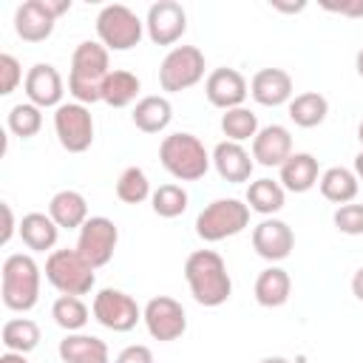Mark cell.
<instances>
[{"instance_id": "obj_1", "label": "cell", "mask_w": 363, "mask_h": 363, "mask_svg": "<svg viewBox=\"0 0 363 363\" xmlns=\"http://www.w3.org/2000/svg\"><path fill=\"white\" fill-rule=\"evenodd\" d=\"M184 281L193 301L210 309L227 303L233 295V278L216 250H193L184 261Z\"/></svg>"}, {"instance_id": "obj_2", "label": "cell", "mask_w": 363, "mask_h": 363, "mask_svg": "<svg viewBox=\"0 0 363 363\" xmlns=\"http://www.w3.org/2000/svg\"><path fill=\"white\" fill-rule=\"evenodd\" d=\"M111 74V57L102 43L82 40L71 54V71H68V94L74 102L94 105L102 102V85Z\"/></svg>"}, {"instance_id": "obj_3", "label": "cell", "mask_w": 363, "mask_h": 363, "mask_svg": "<svg viewBox=\"0 0 363 363\" xmlns=\"http://www.w3.org/2000/svg\"><path fill=\"white\" fill-rule=\"evenodd\" d=\"M43 269L28 252H11L0 269V295L11 312H28L40 301Z\"/></svg>"}, {"instance_id": "obj_4", "label": "cell", "mask_w": 363, "mask_h": 363, "mask_svg": "<svg viewBox=\"0 0 363 363\" xmlns=\"http://www.w3.org/2000/svg\"><path fill=\"white\" fill-rule=\"evenodd\" d=\"M159 162L179 182H199L210 170L213 156L207 153V147H204V142L199 136L179 130V133H167L162 139Z\"/></svg>"}, {"instance_id": "obj_5", "label": "cell", "mask_w": 363, "mask_h": 363, "mask_svg": "<svg viewBox=\"0 0 363 363\" xmlns=\"http://www.w3.org/2000/svg\"><path fill=\"white\" fill-rule=\"evenodd\" d=\"M45 281L60 295H88L96 284V269L77 250H51L45 258Z\"/></svg>"}, {"instance_id": "obj_6", "label": "cell", "mask_w": 363, "mask_h": 363, "mask_svg": "<svg viewBox=\"0 0 363 363\" xmlns=\"http://www.w3.org/2000/svg\"><path fill=\"white\" fill-rule=\"evenodd\" d=\"M250 227V207L238 199H216L196 216V235L207 244L233 238Z\"/></svg>"}, {"instance_id": "obj_7", "label": "cell", "mask_w": 363, "mask_h": 363, "mask_svg": "<svg viewBox=\"0 0 363 363\" xmlns=\"http://www.w3.org/2000/svg\"><path fill=\"white\" fill-rule=\"evenodd\" d=\"M96 37L108 51H130L145 37L139 14L122 3H111L96 14Z\"/></svg>"}, {"instance_id": "obj_8", "label": "cell", "mask_w": 363, "mask_h": 363, "mask_svg": "<svg viewBox=\"0 0 363 363\" xmlns=\"http://www.w3.org/2000/svg\"><path fill=\"white\" fill-rule=\"evenodd\" d=\"M204 54L196 45H176L164 54L162 65H159V88L167 94H179L187 91L193 85H199L204 79Z\"/></svg>"}, {"instance_id": "obj_9", "label": "cell", "mask_w": 363, "mask_h": 363, "mask_svg": "<svg viewBox=\"0 0 363 363\" xmlns=\"http://www.w3.org/2000/svg\"><path fill=\"white\" fill-rule=\"evenodd\" d=\"M65 11H71V0H26L14 11V31L23 43H45Z\"/></svg>"}, {"instance_id": "obj_10", "label": "cell", "mask_w": 363, "mask_h": 363, "mask_svg": "<svg viewBox=\"0 0 363 363\" xmlns=\"http://www.w3.org/2000/svg\"><path fill=\"white\" fill-rule=\"evenodd\" d=\"M54 133L62 150L85 153L94 145V116L82 102H62L54 111Z\"/></svg>"}, {"instance_id": "obj_11", "label": "cell", "mask_w": 363, "mask_h": 363, "mask_svg": "<svg viewBox=\"0 0 363 363\" xmlns=\"http://www.w3.org/2000/svg\"><path fill=\"white\" fill-rule=\"evenodd\" d=\"M91 312L96 323H102L111 332H130L142 320V306L133 301V295L113 289V286H105L94 295Z\"/></svg>"}, {"instance_id": "obj_12", "label": "cell", "mask_w": 363, "mask_h": 363, "mask_svg": "<svg viewBox=\"0 0 363 363\" xmlns=\"http://www.w3.org/2000/svg\"><path fill=\"white\" fill-rule=\"evenodd\" d=\"M116 244H119V227L105 218V216H91L82 227H79V235H77V252L94 267H105L113 252H116Z\"/></svg>"}, {"instance_id": "obj_13", "label": "cell", "mask_w": 363, "mask_h": 363, "mask_svg": "<svg viewBox=\"0 0 363 363\" xmlns=\"http://www.w3.org/2000/svg\"><path fill=\"white\" fill-rule=\"evenodd\" d=\"M142 320H145V329L153 340L159 343H170V340H179L184 332H187V312L184 306L170 298V295H156L145 303L142 309Z\"/></svg>"}, {"instance_id": "obj_14", "label": "cell", "mask_w": 363, "mask_h": 363, "mask_svg": "<svg viewBox=\"0 0 363 363\" xmlns=\"http://www.w3.org/2000/svg\"><path fill=\"white\" fill-rule=\"evenodd\" d=\"M187 31V11L176 0H159L147 9L145 17V34L150 37L153 45H173L184 37Z\"/></svg>"}, {"instance_id": "obj_15", "label": "cell", "mask_w": 363, "mask_h": 363, "mask_svg": "<svg viewBox=\"0 0 363 363\" xmlns=\"http://www.w3.org/2000/svg\"><path fill=\"white\" fill-rule=\"evenodd\" d=\"M247 94H250V82L235 68H213L204 79V96L213 108H221V111L241 108Z\"/></svg>"}, {"instance_id": "obj_16", "label": "cell", "mask_w": 363, "mask_h": 363, "mask_svg": "<svg viewBox=\"0 0 363 363\" xmlns=\"http://www.w3.org/2000/svg\"><path fill=\"white\" fill-rule=\"evenodd\" d=\"M252 250L264 258V261H284L292 255L295 250V233L286 221L281 218H264L252 227Z\"/></svg>"}, {"instance_id": "obj_17", "label": "cell", "mask_w": 363, "mask_h": 363, "mask_svg": "<svg viewBox=\"0 0 363 363\" xmlns=\"http://www.w3.org/2000/svg\"><path fill=\"white\" fill-rule=\"evenodd\" d=\"M23 91H26V96H28L31 105H37V108H54L57 111L62 105L65 85H62L60 71L51 62H34L28 68V74H26Z\"/></svg>"}, {"instance_id": "obj_18", "label": "cell", "mask_w": 363, "mask_h": 363, "mask_svg": "<svg viewBox=\"0 0 363 363\" xmlns=\"http://www.w3.org/2000/svg\"><path fill=\"white\" fill-rule=\"evenodd\" d=\"M295 94V82L284 68H261L250 79V96L264 108L289 105Z\"/></svg>"}, {"instance_id": "obj_19", "label": "cell", "mask_w": 363, "mask_h": 363, "mask_svg": "<svg viewBox=\"0 0 363 363\" xmlns=\"http://www.w3.org/2000/svg\"><path fill=\"white\" fill-rule=\"evenodd\" d=\"M292 156V133L284 125H264L252 139V162L261 167H281Z\"/></svg>"}, {"instance_id": "obj_20", "label": "cell", "mask_w": 363, "mask_h": 363, "mask_svg": "<svg viewBox=\"0 0 363 363\" xmlns=\"http://www.w3.org/2000/svg\"><path fill=\"white\" fill-rule=\"evenodd\" d=\"M210 156H213V167H216V173H218L224 182H230V184L250 182L255 162H252V153H250L244 145L224 139V142H218V145L213 147Z\"/></svg>"}, {"instance_id": "obj_21", "label": "cell", "mask_w": 363, "mask_h": 363, "mask_svg": "<svg viewBox=\"0 0 363 363\" xmlns=\"http://www.w3.org/2000/svg\"><path fill=\"white\" fill-rule=\"evenodd\" d=\"M60 360L62 363H111L108 343L96 335L71 332L60 340Z\"/></svg>"}, {"instance_id": "obj_22", "label": "cell", "mask_w": 363, "mask_h": 363, "mask_svg": "<svg viewBox=\"0 0 363 363\" xmlns=\"http://www.w3.org/2000/svg\"><path fill=\"white\" fill-rule=\"evenodd\" d=\"M278 170V182L289 193H306L320 182V167L312 153H292Z\"/></svg>"}, {"instance_id": "obj_23", "label": "cell", "mask_w": 363, "mask_h": 363, "mask_svg": "<svg viewBox=\"0 0 363 363\" xmlns=\"http://www.w3.org/2000/svg\"><path fill=\"white\" fill-rule=\"evenodd\" d=\"M48 216L60 230H79L91 216H88V201L79 190H60L48 201Z\"/></svg>"}, {"instance_id": "obj_24", "label": "cell", "mask_w": 363, "mask_h": 363, "mask_svg": "<svg viewBox=\"0 0 363 363\" xmlns=\"http://www.w3.org/2000/svg\"><path fill=\"white\" fill-rule=\"evenodd\" d=\"M130 119H133L136 130H142V133H162L173 119V105H170L167 96L150 94V96H142L133 105Z\"/></svg>"}, {"instance_id": "obj_25", "label": "cell", "mask_w": 363, "mask_h": 363, "mask_svg": "<svg viewBox=\"0 0 363 363\" xmlns=\"http://www.w3.org/2000/svg\"><path fill=\"white\" fill-rule=\"evenodd\" d=\"M23 244L31 250V252H45V250H54L57 238H60V227L54 224V218L48 213H26L20 218V227H17Z\"/></svg>"}, {"instance_id": "obj_26", "label": "cell", "mask_w": 363, "mask_h": 363, "mask_svg": "<svg viewBox=\"0 0 363 363\" xmlns=\"http://www.w3.org/2000/svg\"><path fill=\"white\" fill-rule=\"evenodd\" d=\"M289 292H292V278L284 267H267L258 272L255 278V301L267 309H275V306H284L289 301Z\"/></svg>"}, {"instance_id": "obj_27", "label": "cell", "mask_w": 363, "mask_h": 363, "mask_svg": "<svg viewBox=\"0 0 363 363\" xmlns=\"http://www.w3.org/2000/svg\"><path fill=\"white\" fill-rule=\"evenodd\" d=\"M318 187H320V196H323L326 201H332V204L340 207V204L354 201V196H357V190H360V179L354 176V170L335 164V167H326V170L320 173Z\"/></svg>"}, {"instance_id": "obj_28", "label": "cell", "mask_w": 363, "mask_h": 363, "mask_svg": "<svg viewBox=\"0 0 363 363\" xmlns=\"http://www.w3.org/2000/svg\"><path fill=\"white\" fill-rule=\"evenodd\" d=\"M286 204V190L275 179H255L247 187V207L252 213H261L264 218L275 216Z\"/></svg>"}, {"instance_id": "obj_29", "label": "cell", "mask_w": 363, "mask_h": 363, "mask_svg": "<svg viewBox=\"0 0 363 363\" xmlns=\"http://www.w3.org/2000/svg\"><path fill=\"white\" fill-rule=\"evenodd\" d=\"M142 91V82L133 71H125V68H116L108 74L105 85H102V102L111 105V108H128L136 102Z\"/></svg>"}, {"instance_id": "obj_30", "label": "cell", "mask_w": 363, "mask_h": 363, "mask_svg": "<svg viewBox=\"0 0 363 363\" xmlns=\"http://www.w3.org/2000/svg\"><path fill=\"white\" fill-rule=\"evenodd\" d=\"M286 111H289V119L298 128H318L326 119V113H329V102L318 91H303V94H295L292 96V102L286 105Z\"/></svg>"}, {"instance_id": "obj_31", "label": "cell", "mask_w": 363, "mask_h": 363, "mask_svg": "<svg viewBox=\"0 0 363 363\" xmlns=\"http://www.w3.org/2000/svg\"><path fill=\"white\" fill-rule=\"evenodd\" d=\"M0 340H3L6 352L28 354V352H34L40 346V326L31 318H11V320L3 323Z\"/></svg>"}, {"instance_id": "obj_32", "label": "cell", "mask_w": 363, "mask_h": 363, "mask_svg": "<svg viewBox=\"0 0 363 363\" xmlns=\"http://www.w3.org/2000/svg\"><path fill=\"white\" fill-rule=\"evenodd\" d=\"M51 318H54V323L60 329H65L71 335V332H82L85 329V323L91 320V312H88V306H85L82 298H77V295H60L54 301V306H51Z\"/></svg>"}, {"instance_id": "obj_33", "label": "cell", "mask_w": 363, "mask_h": 363, "mask_svg": "<svg viewBox=\"0 0 363 363\" xmlns=\"http://www.w3.org/2000/svg\"><path fill=\"white\" fill-rule=\"evenodd\" d=\"M150 196H153L150 179H147V173L142 167L130 164V167H125L119 173V179H116V199L119 201H125V204H142Z\"/></svg>"}, {"instance_id": "obj_34", "label": "cell", "mask_w": 363, "mask_h": 363, "mask_svg": "<svg viewBox=\"0 0 363 363\" xmlns=\"http://www.w3.org/2000/svg\"><path fill=\"white\" fill-rule=\"evenodd\" d=\"M190 204V196L182 184H159L150 196V207L159 218H179Z\"/></svg>"}, {"instance_id": "obj_35", "label": "cell", "mask_w": 363, "mask_h": 363, "mask_svg": "<svg viewBox=\"0 0 363 363\" xmlns=\"http://www.w3.org/2000/svg\"><path fill=\"white\" fill-rule=\"evenodd\" d=\"M258 116L250 111V108H233V111H224L221 113V133L230 139V142H247V139H255L258 133Z\"/></svg>"}, {"instance_id": "obj_36", "label": "cell", "mask_w": 363, "mask_h": 363, "mask_svg": "<svg viewBox=\"0 0 363 363\" xmlns=\"http://www.w3.org/2000/svg\"><path fill=\"white\" fill-rule=\"evenodd\" d=\"M6 125H9V130H11L14 136L31 139V136H37L40 128H43V108H37V105H31V102H17V105H11L9 113H6Z\"/></svg>"}, {"instance_id": "obj_37", "label": "cell", "mask_w": 363, "mask_h": 363, "mask_svg": "<svg viewBox=\"0 0 363 363\" xmlns=\"http://www.w3.org/2000/svg\"><path fill=\"white\" fill-rule=\"evenodd\" d=\"M332 221L343 235H363V204H340Z\"/></svg>"}, {"instance_id": "obj_38", "label": "cell", "mask_w": 363, "mask_h": 363, "mask_svg": "<svg viewBox=\"0 0 363 363\" xmlns=\"http://www.w3.org/2000/svg\"><path fill=\"white\" fill-rule=\"evenodd\" d=\"M20 82H26V79H23V65L17 62V57L0 54V96L14 94V88Z\"/></svg>"}, {"instance_id": "obj_39", "label": "cell", "mask_w": 363, "mask_h": 363, "mask_svg": "<svg viewBox=\"0 0 363 363\" xmlns=\"http://www.w3.org/2000/svg\"><path fill=\"white\" fill-rule=\"evenodd\" d=\"M113 363H153V352L145 343H133V346H125Z\"/></svg>"}, {"instance_id": "obj_40", "label": "cell", "mask_w": 363, "mask_h": 363, "mask_svg": "<svg viewBox=\"0 0 363 363\" xmlns=\"http://www.w3.org/2000/svg\"><path fill=\"white\" fill-rule=\"evenodd\" d=\"M326 11L340 14V17H363V0H349V3H323Z\"/></svg>"}, {"instance_id": "obj_41", "label": "cell", "mask_w": 363, "mask_h": 363, "mask_svg": "<svg viewBox=\"0 0 363 363\" xmlns=\"http://www.w3.org/2000/svg\"><path fill=\"white\" fill-rule=\"evenodd\" d=\"M3 218H6V227H3L0 244L6 247V244L11 241V235H14V227H20V224H14V213H11V204H3Z\"/></svg>"}, {"instance_id": "obj_42", "label": "cell", "mask_w": 363, "mask_h": 363, "mask_svg": "<svg viewBox=\"0 0 363 363\" xmlns=\"http://www.w3.org/2000/svg\"><path fill=\"white\" fill-rule=\"evenodd\" d=\"M352 295L363 303V267H357L354 275H352Z\"/></svg>"}, {"instance_id": "obj_43", "label": "cell", "mask_w": 363, "mask_h": 363, "mask_svg": "<svg viewBox=\"0 0 363 363\" xmlns=\"http://www.w3.org/2000/svg\"><path fill=\"white\" fill-rule=\"evenodd\" d=\"M0 363H28V360H26V354H20V352H3V354H0Z\"/></svg>"}, {"instance_id": "obj_44", "label": "cell", "mask_w": 363, "mask_h": 363, "mask_svg": "<svg viewBox=\"0 0 363 363\" xmlns=\"http://www.w3.org/2000/svg\"><path fill=\"white\" fill-rule=\"evenodd\" d=\"M272 9H278V11H303V9H306V3H298V6H284V3H272Z\"/></svg>"}, {"instance_id": "obj_45", "label": "cell", "mask_w": 363, "mask_h": 363, "mask_svg": "<svg viewBox=\"0 0 363 363\" xmlns=\"http://www.w3.org/2000/svg\"><path fill=\"white\" fill-rule=\"evenodd\" d=\"M354 176L363 182V147H360V153L354 156Z\"/></svg>"}, {"instance_id": "obj_46", "label": "cell", "mask_w": 363, "mask_h": 363, "mask_svg": "<svg viewBox=\"0 0 363 363\" xmlns=\"http://www.w3.org/2000/svg\"><path fill=\"white\" fill-rule=\"evenodd\" d=\"M258 363H292V360H286V357H281V354H267V357H261Z\"/></svg>"}, {"instance_id": "obj_47", "label": "cell", "mask_w": 363, "mask_h": 363, "mask_svg": "<svg viewBox=\"0 0 363 363\" xmlns=\"http://www.w3.org/2000/svg\"><path fill=\"white\" fill-rule=\"evenodd\" d=\"M354 68H357V77L363 79V48L357 51V57H354Z\"/></svg>"}, {"instance_id": "obj_48", "label": "cell", "mask_w": 363, "mask_h": 363, "mask_svg": "<svg viewBox=\"0 0 363 363\" xmlns=\"http://www.w3.org/2000/svg\"><path fill=\"white\" fill-rule=\"evenodd\" d=\"M357 139H360V147H363V122L357 125Z\"/></svg>"}]
</instances>
